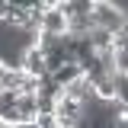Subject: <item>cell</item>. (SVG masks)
I'll return each instance as SVG.
<instances>
[{
  "mask_svg": "<svg viewBox=\"0 0 128 128\" xmlns=\"http://www.w3.org/2000/svg\"><path fill=\"white\" fill-rule=\"evenodd\" d=\"M48 77L54 80V86H67V83H74V80L77 77H83V74H80V67L77 64H64V67H58V70H54V74H48Z\"/></svg>",
  "mask_w": 128,
  "mask_h": 128,
  "instance_id": "3",
  "label": "cell"
},
{
  "mask_svg": "<svg viewBox=\"0 0 128 128\" xmlns=\"http://www.w3.org/2000/svg\"><path fill=\"white\" fill-rule=\"evenodd\" d=\"M93 26L102 32H125V3H106V0H93Z\"/></svg>",
  "mask_w": 128,
  "mask_h": 128,
  "instance_id": "1",
  "label": "cell"
},
{
  "mask_svg": "<svg viewBox=\"0 0 128 128\" xmlns=\"http://www.w3.org/2000/svg\"><path fill=\"white\" fill-rule=\"evenodd\" d=\"M19 70H22L26 77H32V80H42V77H48L45 54H42V51H38L35 45H29L26 51H22V58H19Z\"/></svg>",
  "mask_w": 128,
  "mask_h": 128,
  "instance_id": "2",
  "label": "cell"
}]
</instances>
